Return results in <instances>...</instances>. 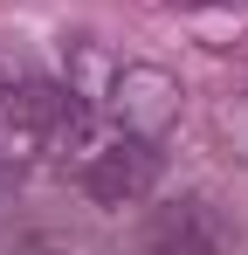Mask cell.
Returning <instances> with one entry per match:
<instances>
[{
    "instance_id": "obj_1",
    "label": "cell",
    "mask_w": 248,
    "mask_h": 255,
    "mask_svg": "<svg viewBox=\"0 0 248 255\" xmlns=\"http://www.w3.org/2000/svg\"><path fill=\"white\" fill-rule=\"evenodd\" d=\"M152 186H159V138L124 131L111 145H90V152H83V193H90L97 207H131V200H145Z\"/></svg>"
},
{
    "instance_id": "obj_2",
    "label": "cell",
    "mask_w": 248,
    "mask_h": 255,
    "mask_svg": "<svg viewBox=\"0 0 248 255\" xmlns=\"http://www.w3.org/2000/svg\"><path fill=\"white\" fill-rule=\"evenodd\" d=\"M111 111L124 118V131L138 138H159L172 118H179V83L165 69H145V62H124L111 76Z\"/></svg>"
},
{
    "instance_id": "obj_3",
    "label": "cell",
    "mask_w": 248,
    "mask_h": 255,
    "mask_svg": "<svg viewBox=\"0 0 248 255\" xmlns=\"http://www.w3.org/2000/svg\"><path fill=\"white\" fill-rule=\"evenodd\" d=\"M152 255H221V228L200 200H172L152 214Z\"/></svg>"
}]
</instances>
